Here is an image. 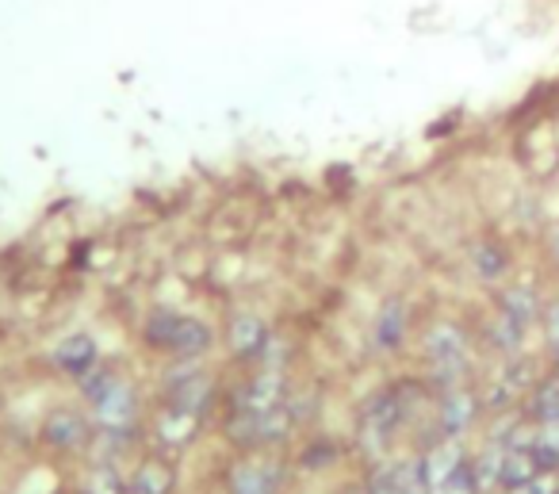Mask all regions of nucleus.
<instances>
[{
    "mask_svg": "<svg viewBox=\"0 0 559 494\" xmlns=\"http://www.w3.org/2000/svg\"><path fill=\"white\" fill-rule=\"evenodd\" d=\"M460 464H463V448L456 445V441H445V445L430 448V456L422 460V471H425V479H430L433 491H437V486L445 483Z\"/></svg>",
    "mask_w": 559,
    "mask_h": 494,
    "instance_id": "nucleus-7",
    "label": "nucleus"
},
{
    "mask_svg": "<svg viewBox=\"0 0 559 494\" xmlns=\"http://www.w3.org/2000/svg\"><path fill=\"white\" fill-rule=\"evenodd\" d=\"M92 410H97V422L104 425V430L123 433L131 422H135V415H138L135 391H131L127 383H120V380H115V383H112V391H108L104 399H97V403H92Z\"/></svg>",
    "mask_w": 559,
    "mask_h": 494,
    "instance_id": "nucleus-1",
    "label": "nucleus"
},
{
    "mask_svg": "<svg viewBox=\"0 0 559 494\" xmlns=\"http://www.w3.org/2000/svg\"><path fill=\"white\" fill-rule=\"evenodd\" d=\"M47 441L58 448H77L85 441V422L77 415H70V410H62V415H54L47 422Z\"/></svg>",
    "mask_w": 559,
    "mask_h": 494,
    "instance_id": "nucleus-13",
    "label": "nucleus"
},
{
    "mask_svg": "<svg viewBox=\"0 0 559 494\" xmlns=\"http://www.w3.org/2000/svg\"><path fill=\"white\" fill-rule=\"evenodd\" d=\"M276 479V468H269V464H246V468L234 471L231 494H272Z\"/></svg>",
    "mask_w": 559,
    "mask_h": 494,
    "instance_id": "nucleus-8",
    "label": "nucleus"
},
{
    "mask_svg": "<svg viewBox=\"0 0 559 494\" xmlns=\"http://www.w3.org/2000/svg\"><path fill=\"white\" fill-rule=\"evenodd\" d=\"M556 471H541L536 479H529V483H521V486H510L506 494H551L556 491Z\"/></svg>",
    "mask_w": 559,
    "mask_h": 494,
    "instance_id": "nucleus-22",
    "label": "nucleus"
},
{
    "mask_svg": "<svg viewBox=\"0 0 559 494\" xmlns=\"http://www.w3.org/2000/svg\"><path fill=\"white\" fill-rule=\"evenodd\" d=\"M544 337H548L551 349H559V299L544 311Z\"/></svg>",
    "mask_w": 559,
    "mask_h": 494,
    "instance_id": "nucleus-23",
    "label": "nucleus"
},
{
    "mask_svg": "<svg viewBox=\"0 0 559 494\" xmlns=\"http://www.w3.org/2000/svg\"><path fill=\"white\" fill-rule=\"evenodd\" d=\"M425 353H430V360L440 372H456L463 360V334L452 322H437V326L425 334Z\"/></svg>",
    "mask_w": 559,
    "mask_h": 494,
    "instance_id": "nucleus-2",
    "label": "nucleus"
},
{
    "mask_svg": "<svg viewBox=\"0 0 559 494\" xmlns=\"http://www.w3.org/2000/svg\"><path fill=\"white\" fill-rule=\"evenodd\" d=\"M402 415V403L395 399V395H380V399H372V407L364 410V425L376 437H387V433L395 430V422H399Z\"/></svg>",
    "mask_w": 559,
    "mask_h": 494,
    "instance_id": "nucleus-12",
    "label": "nucleus"
},
{
    "mask_svg": "<svg viewBox=\"0 0 559 494\" xmlns=\"http://www.w3.org/2000/svg\"><path fill=\"white\" fill-rule=\"evenodd\" d=\"M541 476V468H536V456H533V448H518V445H510L502 453V471H498V483L510 491V486H521V483H529V479H536Z\"/></svg>",
    "mask_w": 559,
    "mask_h": 494,
    "instance_id": "nucleus-6",
    "label": "nucleus"
},
{
    "mask_svg": "<svg viewBox=\"0 0 559 494\" xmlns=\"http://www.w3.org/2000/svg\"><path fill=\"white\" fill-rule=\"evenodd\" d=\"M437 494H480V479H475V471L468 468V464H460V468L437 486Z\"/></svg>",
    "mask_w": 559,
    "mask_h": 494,
    "instance_id": "nucleus-19",
    "label": "nucleus"
},
{
    "mask_svg": "<svg viewBox=\"0 0 559 494\" xmlns=\"http://www.w3.org/2000/svg\"><path fill=\"white\" fill-rule=\"evenodd\" d=\"M231 349L234 357H261L264 349H269V326H264L257 314H238V319L231 322Z\"/></svg>",
    "mask_w": 559,
    "mask_h": 494,
    "instance_id": "nucleus-3",
    "label": "nucleus"
},
{
    "mask_svg": "<svg viewBox=\"0 0 559 494\" xmlns=\"http://www.w3.org/2000/svg\"><path fill=\"white\" fill-rule=\"evenodd\" d=\"M176 322H181V314L173 311H153L150 319H146V342L153 345V349H173V337H176Z\"/></svg>",
    "mask_w": 559,
    "mask_h": 494,
    "instance_id": "nucleus-17",
    "label": "nucleus"
},
{
    "mask_svg": "<svg viewBox=\"0 0 559 494\" xmlns=\"http://www.w3.org/2000/svg\"><path fill=\"white\" fill-rule=\"evenodd\" d=\"M502 311L506 314H513L518 322H533L536 319V311H541V299H536V292L533 287H506V295H502Z\"/></svg>",
    "mask_w": 559,
    "mask_h": 494,
    "instance_id": "nucleus-16",
    "label": "nucleus"
},
{
    "mask_svg": "<svg viewBox=\"0 0 559 494\" xmlns=\"http://www.w3.org/2000/svg\"><path fill=\"white\" fill-rule=\"evenodd\" d=\"M551 494H559V483H556V491H551Z\"/></svg>",
    "mask_w": 559,
    "mask_h": 494,
    "instance_id": "nucleus-26",
    "label": "nucleus"
},
{
    "mask_svg": "<svg viewBox=\"0 0 559 494\" xmlns=\"http://www.w3.org/2000/svg\"><path fill=\"white\" fill-rule=\"evenodd\" d=\"M533 422L541 425H559V375H551V380H544L541 387H536L533 395Z\"/></svg>",
    "mask_w": 559,
    "mask_h": 494,
    "instance_id": "nucleus-14",
    "label": "nucleus"
},
{
    "mask_svg": "<svg viewBox=\"0 0 559 494\" xmlns=\"http://www.w3.org/2000/svg\"><path fill=\"white\" fill-rule=\"evenodd\" d=\"M208 345H211V330L203 326L200 319H188V314H181V322H176L173 349H169V353H181V357H200Z\"/></svg>",
    "mask_w": 559,
    "mask_h": 494,
    "instance_id": "nucleus-9",
    "label": "nucleus"
},
{
    "mask_svg": "<svg viewBox=\"0 0 559 494\" xmlns=\"http://www.w3.org/2000/svg\"><path fill=\"white\" fill-rule=\"evenodd\" d=\"M475 418V399L468 395V391H452L445 399V407H440V425H445V433H460L468 430Z\"/></svg>",
    "mask_w": 559,
    "mask_h": 494,
    "instance_id": "nucleus-11",
    "label": "nucleus"
},
{
    "mask_svg": "<svg viewBox=\"0 0 559 494\" xmlns=\"http://www.w3.org/2000/svg\"><path fill=\"white\" fill-rule=\"evenodd\" d=\"M173 491V471L161 468V464H142L135 476L131 494H169Z\"/></svg>",
    "mask_w": 559,
    "mask_h": 494,
    "instance_id": "nucleus-18",
    "label": "nucleus"
},
{
    "mask_svg": "<svg viewBox=\"0 0 559 494\" xmlns=\"http://www.w3.org/2000/svg\"><path fill=\"white\" fill-rule=\"evenodd\" d=\"M506 264H510V257L498 246H490V242L475 246V269H480L483 276H498V272H506Z\"/></svg>",
    "mask_w": 559,
    "mask_h": 494,
    "instance_id": "nucleus-20",
    "label": "nucleus"
},
{
    "mask_svg": "<svg viewBox=\"0 0 559 494\" xmlns=\"http://www.w3.org/2000/svg\"><path fill=\"white\" fill-rule=\"evenodd\" d=\"M196 425H200V415H192V410H165L158 422V437L169 441V445H188V441L196 437Z\"/></svg>",
    "mask_w": 559,
    "mask_h": 494,
    "instance_id": "nucleus-10",
    "label": "nucleus"
},
{
    "mask_svg": "<svg viewBox=\"0 0 559 494\" xmlns=\"http://www.w3.org/2000/svg\"><path fill=\"white\" fill-rule=\"evenodd\" d=\"M402 330H407V307L387 304L376 322V342L384 345V349H395V345L402 342Z\"/></svg>",
    "mask_w": 559,
    "mask_h": 494,
    "instance_id": "nucleus-15",
    "label": "nucleus"
},
{
    "mask_svg": "<svg viewBox=\"0 0 559 494\" xmlns=\"http://www.w3.org/2000/svg\"><path fill=\"white\" fill-rule=\"evenodd\" d=\"M556 375H559V349H556Z\"/></svg>",
    "mask_w": 559,
    "mask_h": 494,
    "instance_id": "nucleus-25",
    "label": "nucleus"
},
{
    "mask_svg": "<svg viewBox=\"0 0 559 494\" xmlns=\"http://www.w3.org/2000/svg\"><path fill=\"white\" fill-rule=\"evenodd\" d=\"M551 249H556V257H559V231L551 234Z\"/></svg>",
    "mask_w": 559,
    "mask_h": 494,
    "instance_id": "nucleus-24",
    "label": "nucleus"
},
{
    "mask_svg": "<svg viewBox=\"0 0 559 494\" xmlns=\"http://www.w3.org/2000/svg\"><path fill=\"white\" fill-rule=\"evenodd\" d=\"M521 334H525V322H518L513 314H498L495 319V342L498 345H506V349H513V345L521 342Z\"/></svg>",
    "mask_w": 559,
    "mask_h": 494,
    "instance_id": "nucleus-21",
    "label": "nucleus"
},
{
    "mask_svg": "<svg viewBox=\"0 0 559 494\" xmlns=\"http://www.w3.org/2000/svg\"><path fill=\"white\" fill-rule=\"evenodd\" d=\"M54 360H58V365H62L70 375H85V372H92V368H97V342H92V337H85V334L65 337V342L58 345Z\"/></svg>",
    "mask_w": 559,
    "mask_h": 494,
    "instance_id": "nucleus-4",
    "label": "nucleus"
},
{
    "mask_svg": "<svg viewBox=\"0 0 559 494\" xmlns=\"http://www.w3.org/2000/svg\"><path fill=\"white\" fill-rule=\"evenodd\" d=\"M284 407V380L280 375H261L246 387L238 410H253V415H264V410Z\"/></svg>",
    "mask_w": 559,
    "mask_h": 494,
    "instance_id": "nucleus-5",
    "label": "nucleus"
}]
</instances>
